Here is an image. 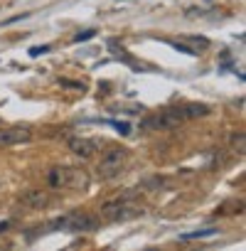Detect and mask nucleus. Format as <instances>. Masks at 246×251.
Listing matches in <instances>:
<instances>
[{
    "instance_id": "nucleus-1",
    "label": "nucleus",
    "mask_w": 246,
    "mask_h": 251,
    "mask_svg": "<svg viewBox=\"0 0 246 251\" xmlns=\"http://www.w3.org/2000/svg\"><path fill=\"white\" fill-rule=\"evenodd\" d=\"M143 212H146L143 204L131 197H118V200H108L101 204V217L108 222H128V219L141 217Z\"/></svg>"
},
{
    "instance_id": "nucleus-2",
    "label": "nucleus",
    "mask_w": 246,
    "mask_h": 251,
    "mask_svg": "<svg viewBox=\"0 0 246 251\" xmlns=\"http://www.w3.org/2000/svg\"><path fill=\"white\" fill-rule=\"evenodd\" d=\"M47 182L52 190L69 187V190H84L89 185V173L84 168H69V165H57L49 170Z\"/></svg>"
},
{
    "instance_id": "nucleus-3",
    "label": "nucleus",
    "mask_w": 246,
    "mask_h": 251,
    "mask_svg": "<svg viewBox=\"0 0 246 251\" xmlns=\"http://www.w3.org/2000/svg\"><path fill=\"white\" fill-rule=\"evenodd\" d=\"M126 165H128V151H126V148H111V151L98 160L96 173H98V177L111 180V177H116V175H121L123 170H126Z\"/></svg>"
},
{
    "instance_id": "nucleus-4",
    "label": "nucleus",
    "mask_w": 246,
    "mask_h": 251,
    "mask_svg": "<svg viewBox=\"0 0 246 251\" xmlns=\"http://www.w3.org/2000/svg\"><path fill=\"white\" fill-rule=\"evenodd\" d=\"M98 226V219H94L91 214H72V217H62L52 222V229H69V231H91Z\"/></svg>"
},
{
    "instance_id": "nucleus-5",
    "label": "nucleus",
    "mask_w": 246,
    "mask_h": 251,
    "mask_svg": "<svg viewBox=\"0 0 246 251\" xmlns=\"http://www.w3.org/2000/svg\"><path fill=\"white\" fill-rule=\"evenodd\" d=\"M182 121H185L182 108L172 106V108H165L163 113H158L153 118H146V128H177V126H182Z\"/></svg>"
},
{
    "instance_id": "nucleus-6",
    "label": "nucleus",
    "mask_w": 246,
    "mask_h": 251,
    "mask_svg": "<svg viewBox=\"0 0 246 251\" xmlns=\"http://www.w3.org/2000/svg\"><path fill=\"white\" fill-rule=\"evenodd\" d=\"M30 138H32L30 126H8V128L0 131V148L20 146V143H27Z\"/></svg>"
},
{
    "instance_id": "nucleus-7",
    "label": "nucleus",
    "mask_w": 246,
    "mask_h": 251,
    "mask_svg": "<svg viewBox=\"0 0 246 251\" xmlns=\"http://www.w3.org/2000/svg\"><path fill=\"white\" fill-rule=\"evenodd\" d=\"M20 202L30 209H45V207L52 204V197L45 190H27V192L20 195Z\"/></svg>"
},
{
    "instance_id": "nucleus-8",
    "label": "nucleus",
    "mask_w": 246,
    "mask_h": 251,
    "mask_svg": "<svg viewBox=\"0 0 246 251\" xmlns=\"http://www.w3.org/2000/svg\"><path fill=\"white\" fill-rule=\"evenodd\" d=\"M69 148H72V153L79 155V158H91L98 146H96L94 141H89V138H72V141H69Z\"/></svg>"
},
{
    "instance_id": "nucleus-9",
    "label": "nucleus",
    "mask_w": 246,
    "mask_h": 251,
    "mask_svg": "<svg viewBox=\"0 0 246 251\" xmlns=\"http://www.w3.org/2000/svg\"><path fill=\"white\" fill-rule=\"evenodd\" d=\"M180 108H182L185 121L187 118H202V116L209 113V106H204V103H187V106H180Z\"/></svg>"
},
{
    "instance_id": "nucleus-10",
    "label": "nucleus",
    "mask_w": 246,
    "mask_h": 251,
    "mask_svg": "<svg viewBox=\"0 0 246 251\" xmlns=\"http://www.w3.org/2000/svg\"><path fill=\"white\" fill-rule=\"evenodd\" d=\"M217 229H199V231H190V234H182V239H202V236H212Z\"/></svg>"
},
{
    "instance_id": "nucleus-11",
    "label": "nucleus",
    "mask_w": 246,
    "mask_h": 251,
    "mask_svg": "<svg viewBox=\"0 0 246 251\" xmlns=\"http://www.w3.org/2000/svg\"><path fill=\"white\" fill-rule=\"evenodd\" d=\"M231 146H234V151L244 153V133H234L231 136Z\"/></svg>"
},
{
    "instance_id": "nucleus-12",
    "label": "nucleus",
    "mask_w": 246,
    "mask_h": 251,
    "mask_svg": "<svg viewBox=\"0 0 246 251\" xmlns=\"http://www.w3.org/2000/svg\"><path fill=\"white\" fill-rule=\"evenodd\" d=\"M113 128H116V131H118L121 136H128V133H131L128 123H123V121H116V123H113Z\"/></svg>"
},
{
    "instance_id": "nucleus-13",
    "label": "nucleus",
    "mask_w": 246,
    "mask_h": 251,
    "mask_svg": "<svg viewBox=\"0 0 246 251\" xmlns=\"http://www.w3.org/2000/svg\"><path fill=\"white\" fill-rule=\"evenodd\" d=\"M94 35H96V30H84V32H79L74 40H76V42H86V40H91Z\"/></svg>"
},
{
    "instance_id": "nucleus-14",
    "label": "nucleus",
    "mask_w": 246,
    "mask_h": 251,
    "mask_svg": "<svg viewBox=\"0 0 246 251\" xmlns=\"http://www.w3.org/2000/svg\"><path fill=\"white\" fill-rule=\"evenodd\" d=\"M59 84H64V86H69V89H84V84L81 81H72V79H59Z\"/></svg>"
},
{
    "instance_id": "nucleus-15",
    "label": "nucleus",
    "mask_w": 246,
    "mask_h": 251,
    "mask_svg": "<svg viewBox=\"0 0 246 251\" xmlns=\"http://www.w3.org/2000/svg\"><path fill=\"white\" fill-rule=\"evenodd\" d=\"M47 50H49L47 45H42V47H32V50H30V57H40V54H45Z\"/></svg>"
},
{
    "instance_id": "nucleus-16",
    "label": "nucleus",
    "mask_w": 246,
    "mask_h": 251,
    "mask_svg": "<svg viewBox=\"0 0 246 251\" xmlns=\"http://www.w3.org/2000/svg\"><path fill=\"white\" fill-rule=\"evenodd\" d=\"M172 47H175V50H180V52H185V54H195V52H192L190 47H185V45H180V42H175Z\"/></svg>"
}]
</instances>
